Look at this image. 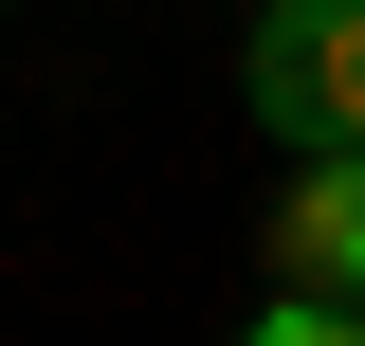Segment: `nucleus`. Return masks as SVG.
<instances>
[{"label":"nucleus","mask_w":365,"mask_h":346,"mask_svg":"<svg viewBox=\"0 0 365 346\" xmlns=\"http://www.w3.org/2000/svg\"><path fill=\"white\" fill-rule=\"evenodd\" d=\"M237 91L274 146H365V0H256Z\"/></svg>","instance_id":"obj_1"},{"label":"nucleus","mask_w":365,"mask_h":346,"mask_svg":"<svg viewBox=\"0 0 365 346\" xmlns=\"http://www.w3.org/2000/svg\"><path fill=\"white\" fill-rule=\"evenodd\" d=\"M237 346H365V310H347V292H292V273H274V310H256Z\"/></svg>","instance_id":"obj_3"},{"label":"nucleus","mask_w":365,"mask_h":346,"mask_svg":"<svg viewBox=\"0 0 365 346\" xmlns=\"http://www.w3.org/2000/svg\"><path fill=\"white\" fill-rule=\"evenodd\" d=\"M274 273L365 310V146H292V182H274Z\"/></svg>","instance_id":"obj_2"}]
</instances>
